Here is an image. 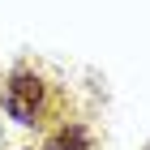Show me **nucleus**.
Instances as JSON below:
<instances>
[{
    "label": "nucleus",
    "mask_w": 150,
    "mask_h": 150,
    "mask_svg": "<svg viewBox=\"0 0 150 150\" xmlns=\"http://www.w3.org/2000/svg\"><path fill=\"white\" fill-rule=\"evenodd\" d=\"M43 77H35V73L17 69L9 77V86H4V94H0V107L17 120V125H39V112H43Z\"/></svg>",
    "instance_id": "nucleus-1"
},
{
    "label": "nucleus",
    "mask_w": 150,
    "mask_h": 150,
    "mask_svg": "<svg viewBox=\"0 0 150 150\" xmlns=\"http://www.w3.org/2000/svg\"><path fill=\"white\" fill-rule=\"evenodd\" d=\"M86 146H90V137H86L81 125H60L56 133L43 142V150H86Z\"/></svg>",
    "instance_id": "nucleus-2"
}]
</instances>
